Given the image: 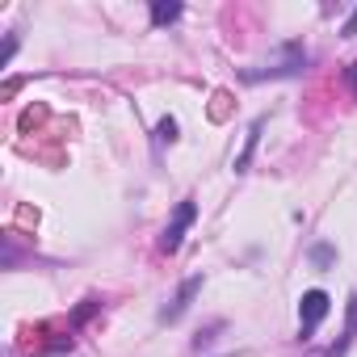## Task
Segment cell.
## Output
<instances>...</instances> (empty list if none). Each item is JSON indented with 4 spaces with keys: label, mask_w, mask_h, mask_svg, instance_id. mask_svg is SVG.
<instances>
[{
    "label": "cell",
    "mask_w": 357,
    "mask_h": 357,
    "mask_svg": "<svg viewBox=\"0 0 357 357\" xmlns=\"http://www.w3.org/2000/svg\"><path fill=\"white\" fill-rule=\"evenodd\" d=\"M194 219H198V202H194V198L176 202V215H172V223L164 227L160 248H164V252H176V248H181V240H185V231L194 227Z\"/></svg>",
    "instance_id": "obj_1"
},
{
    "label": "cell",
    "mask_w": 357,
    "mask_h": 357,
    "mask_svg": "<svg viewBox=\"0 0 357 357\" xmlns=\"http://www.w3.org/2000/svg\"><path fill=\"white\" fill-rule=\"evenodd\" d=\"M328 307H332V298H328L324 290H307V294L298 298V332H303V340H311V332L324 324Z\"/></svg>",
    "instance_id": "obj_2"
},
{
    "label": "cell",
    "mask_w": 357,
    "mask_h": 357,
    "mask_svg": "<svg viewBox=\"0 0 357 357\" xmlns=\"http://www.w3.org/2000/svg\"><path fill=\"white\" fill-rule=\"evenodd\" d=\"M198 290H202V273L185 278V282H181V290H176V298H172V307H164V311H160V319H164V324H176V319L190 311V303H194V294H198Z\"/></svg>",
    "instance_id": "obj_3"
},
{
    "label": "cell",
    "mask_w": 357,
    "mask_h": 357,
    "mask_svg": "<svg viewBox=\"0 0 357 357\" xmlns=\"http://www.w3.org/2000/svg\"><path fill=\"white\" fill-rule=\"evenodd\" d=\"M357 336V294H349V311H344V332H340V340L324 353V357H344V349H349V340Z\"/></svg>",
    "instance_id": "obj_4"
},
{
    "label": "cell",
    "mask_w": 357,
    "mask_h": 357,
    "mask_svg": "<svg viewBox=\"0 0 357 357\" xmlns=\"http://www.w3.org/2000/svg\"><path fill=\"white\" fill-rule=\"evenodd\" d=\"M261 130H265V118H257V122L248 126V139H244V151H240V160H236V172H248V160H252V151H257V143H261Z\"/></svg>",
    "instance_id": "obj_5"
},
{
    "label": "cell",
    "mask_w": 357,
    "mask_h": 357,
    "mask_svg": "<svg viewBox=\"0 0 357 357\" xmlns=\"http://www.w3.org/2000/svg\"><path fill=\"white\" fill-rule=\"evenodd\" d=\"M176 17H181V5H176V0H155L151 5V26H172Z\"/></svg>",
    "instance_id": "obj_6"
},
{
    "label": "cell",
    "mask_w": 357,
    "mask_h": 357,
    "mask_svg": "<svg viewBox=\"0 0 357 357\" xmlns=\"http://www.w3.org/2000/svg\"><path fill=\"white\" fill-rule=\"evenodd\" d=\"M176 139V122L172 118H160V126H155V151L164 147V143H172Z\"/></svg>",
    "instance_id": "obj_7"
},
{
    "label": "cell",
    "mask_w": 357,
    "mask_h": 357,
    "mask_svg": "<svg viewBox=\"0 0 357 357\" xmlns=\"http://www.w3.org/2000/svg\"><path fill=\"white\" fill-rule=\"evenodd\" d=\"M332 257H336V252H332L328 244H315V248H311V261H315L319 269H324V265H332Z\"/></svg>",
    "instance_id": "obj_8"
},
{
    "label": "cell",
    "mask_w": 357,
    "mask_h": 357,
    "mask_svg": "<svg viewBox=\"0 0 357 357\" xmlns=\"http://www.w3.org/2000/svg\"><path fill=\"white\" fill-rule=\"evenodd\" d=\"M97 307H101L97 298H84V307H76V315H72V328H76V324H84V319H89V315H93Z\"/></svg>",
    "instance_id": "obj_9"
},
{
    "label": "cell",
    "mask_w": 357,
    "mask_h": 357,
    "mask_svg": "<svg viewBox=\"0 0 357 357\" xmlns=\"http://www.w3.org/2000/svg\"><path fill=\"white\" fill-rule=\"evenodd\" d=\"M340 34H357V9H353V17L344 22V30H340Z\"/></svg>",
    "instance_id": "obj_10"
},
{
    "label": "cell",
    "mask_w": 357,
    "mask_h": 357,
    "mask_svg": "<svg viewBox=\"0 0 357 357\" xmlns=\"http://www.w3.org/2000/svg\"><path fill=\"white\" fill-rule=\"evenodd\" d=\"M349 76H353V93H357V63H353V68H349Z\"/></svg>",
    "instance_id": "obj_11"
}]
</instances>
